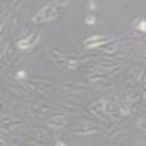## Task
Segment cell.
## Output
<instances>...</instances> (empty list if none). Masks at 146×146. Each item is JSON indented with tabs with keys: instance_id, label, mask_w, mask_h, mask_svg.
Returning <instances> with one entry per match:
<instances>
[{
	"instance_id": "obj_1",
	"label": "cell",
	"mask_w": 146,
	"mask_h": 146,
	"mask_svg": "<svg viewBox=\"0 0 146 146\" xmlns=\"http://www.w3.org/2000/svg\"><path fill=\"white\" fill-rule=\"evenodd\" d=\"M36 41H34V38H27V40H22L18 42V48H21V50H28L29 47H32Z\"/></svg>"
},
{
	"instance_id": "obj_2",
	"label": "cell",
	"mask_w": 146,
	"mask_h": 146,
	"mask_svg": "<svg viewBox=\"0 0 146 146\" xmlns=\"http://www.w3.org/2000/svg\"><path fill=\"white\" fill-rule=\"evenodd\" d=\"M66 124V120L63 117H58V118H51V120H48V126H63Z\"/></svg>"
},
{
	"instance_id": "obj_3",
	"label": "cell",
	"mask_w": 146,
	"mask_h": 146,
	"mask_svg": "<svg viewBox=\"0 0 146 146\" xmlns=\"http://www.w3.org/2000/svg\"><path fill=\"white\" fill-rule=\"evenodd\" d=\"M140 31H143V32H146V21H142L140 23H139V27H137Z\"/></svg>"
},
{
	"instance_id": "obj_4",
	"label": "cell",
	"mask_w": 146,
	"mask_h": 146,
	"mask_svg": "<svg viewBox=\"0 0 146 146\" xmlns=\"http://www.w3.org/2000/svg\"><path fill=\"white\" fill-rule=\"evenodd\" d=\"M85 21H86V23H89V25H94V23H95V18L94 16H88Z\"/></svg>"
},
{
	"instance_id": "obj_5",
	"label": "cell",
	"mask_w": 146,
	"mask_h": 146,
	"mask_svg": "<svg viewBox=\"0 0 146 146\" xmlns=\"http://www.w3.org/2000/svg\"><path fill=\"white\" fill-rule=\"evenodd\" d=\"M19 79H23V78H25L27 76V72H23V70H21V72H18V75H16Z\"/></svg>"
},
{
	"instance_id": "obj_6",
	"label": "cell",
	"mask_w": 146,
	"mask_h": 146,
	"mask_svg": "<svg viewBox=\"0 0 146 146\" xmlns=\"http://www.w3.org/2000/svg\"><path fill=\"white\" fill-rule=\"evenodd\" d=\"M56 146H66V145H64L63 142H57V143H56Z\"/></svg>"
},
{
	"instance_id": "obj_7",
	"label": "cell",
	"mask_w": 146,
	"mask_h": 146,
	"mask_svg": "<svg viewBox=\"0 0 146 146\" xmlns=\"http://www.w3.org/2000/svg\"><path fill=\"white\" fill-rule=\"evenodd\" d=\"M95 7H96V6H95V3H94V2H92V3H91V9H92V10H94V9H95Z\"/></svg>"
}]
</instances>
